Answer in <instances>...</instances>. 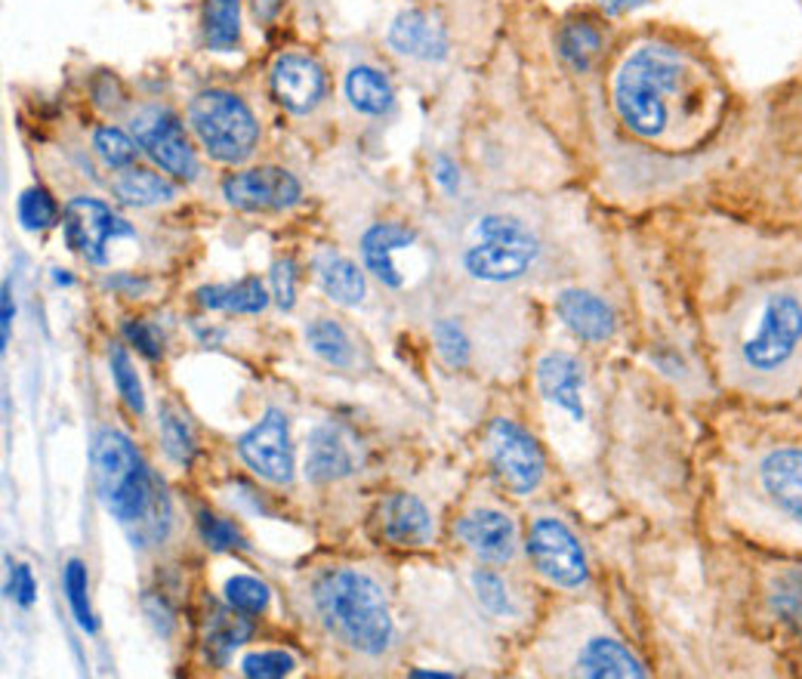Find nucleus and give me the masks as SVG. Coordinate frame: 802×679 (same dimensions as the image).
<instances>
[{
	"mask_svg": "<svg viewBox=\"0 0 802 679\" xmlns=\"http://www.w3.org/2000/svg\"><path fill=\"white\" fill-rule=\"evenodd\" d=\"M722 349L726 374L753 399L802 392V254L753 250V275L726 316Z\"/></svg>",
	"mask_w": 802,
	"mask_h": 679,
	"instance_id": "1",
	"label": "nucleus"
},
{
	"mask_svg": "<svg viewBox=\"0 0 802 679\" xmlns=\"http://www.w3.org/2000/svg\"><path fill=\"white\" fill-rule=\"evenodd\" d=\"M93 482L105 510L127 528L133 544L152 547L164 541L171 528L167 494L127 435L117 430H102L96 435Z\"/></svg>",
	"mask_w": 802,
	"mask_h": 679,
	"instance_id": "2",
	"label": "nucleus"
},
{
	"mask_svg": "<svg viewBox=\"0 0 802 679\" xmlns=\"http://www.w3.org/2000/svg\"><path fill=\"white\" fill-rule=\"evenodd\" d=\"M753 535L802 547V439L753 442L741 466Z\"/></svg>",
	"mask_w": 802,
	"mask_h": 679,
	"instance_id": "3",
	"label": "nucleus"
},
{
	"mask_svg": "<svg viewBox=\"0 0 802 679\" xmlns=\"http://www.w3.org/2000/svg\"><path fill=\"white\" fill-rule=\"evenodd\" d=\"M686 72L682 53L667 44H645L624 59L615 78L617 117L642 140H658L670 124V96Z\"/></svg>",
	"mask_w": 802,
	"mask_h": 679,
	"instance_id": "4",
	"label": "nucleus"
},
{
	"mask_svg": "<svg viewBox=\"0 0 802 679\" xmlns=\"http://www.w3.org/2000/svg\"><path fill=\"white\" fill-rule=\"evenodd\" d=\"M316 606L321 621L349 649L380 655L392 642V618L380 587L352 568L328 572L316 584Z\"/></svg>",
	"mask_w": 802,
	"mask_h": 679,
	"instance_id": "5",
	"label": "nucleus"
},
{
	"mask_svg": "<svg viewBox=\"0 0 802 679\" xmlns=\"http://www.w3.org/2000/svg\"><path fill=\"white\" fill-rule=\"evenodd\" d=\"M473 247H466L463 266L466 272L479 281L503 285L516 281L531 272V266L541 257V241L537 235L516 217L506 214H487L475 226Z\"/></svg>",
	"mask_w": 802,
	"mask_h": 679,
	"instance_id": "6",
	"label": "nucleus"
},
{
	"mask_svg": "<svg viewBox=\"0 0 802 679\" xmlns=\"http://www.w3.org/2000/svg\"><path fill=\"white\" fill-rule=\"evenodd\" d=\"M188 124L207 148V155L223 164L247 161L259 140L257 117L229 90L198 93L188 105Z\"/></svg>",
	"mask_w": 802,
	"mask_h": 679,
	"instance_id": "7",
	"label": "nucleus"
},
{
	"mask_svg": "<svg viewBox=\"0 0 802 679\" xmlns=\"http://www.w3.org/2000/svg\"><path fill=\"white\" fill-rule=\"evenodd\" d=\"M487 445H491V466L510 492L525 497L541 488L546 476V457L534 435L525 433L513 420L497 418L487 430Z\"/></svg>",
	"mask_w": 802,
	"mask_h": 679,
	"instance_id": "8",
	"label": "nucleus"
},
{
	"mask_svg": "<svg viewBox=\"0 0 802 679\" xmlns=\"http://www.w3.org/2000/svg\"><path fill=\"white\" fill-rule=\"evenodd\" d=\"M525 547H528V559L534 563V568L549 584H556L562 590H577V587L587 584V556H584L580 541L572 535V528L565 522L541 516L531 525Z\"/></svg>",
	"mask_w": 802,
	"mask_h": 679,
	"instance_id": "9",
	"label": "nucleus"
},
{
	"mask_svg": "<svg viewBox=\"0 0 802 679\" xmlns=\"http://www.w3.org/2000/svg\"><path fill=\"white\" fill-rule=\"evenodd\" d=\"M133 136L148 158L161 164L167 174L176 179L192 183L198 176V158L195 148L188 145L186 131L179 124V117L173 115L171 109L161 105H148L140 115L133 117Z\"/></svg>",
	"mask_w": 802,
	"mask_h": 679,
	"instance_id": "10",
	"label": "nucleus"
},
{
	"mask_svg": "<svg viewBox=\"0 0 802 679\" xmlns=\"http://www.w3.org/2000/svg\"><path fill=\"white\" fill-rule=\"evenodd\" d=\"M65 241L74 254H81L90 263H105V250L115 238H133L136 232L127 219L117 217L109 204L96 198H74L62 214Z\"/></svg>",
	"mask_w": 802,
	"mask_h": 679,
	"instance_id": "11",
	"label": "nucleus"
},
{
	"mask_svg": "<svg viewBox=\"0 0 802 679\" xmlns=\"http://www.w3.org/2000/svg\"><path fill=\"white\" fill-rule=\"evenodd\" d=\"M238 454L259 479L273 485H287L294 479V449L285 414L278 408L266 411L257 426H250L238 439Z\"/></svg>",
	"mask_w": 802,
	"mask_h": 679,
	"instance_id": "12",
	"label": "nucleus"
},
{
	"mask_svg": "<svg viewBox=\"0 0 802 679\" xmlns=\"http://www.w3.org/2000/svg\"><path fill=\"white\" fill-rule=\"evenodd\" d=\"M223 195L238 210H285L300 202L302 188L297 176L281 167H257L226 176Z\"/></svg>",
	"mask_w": 802,
	"mask_h": 679,
	"instance_id": "13",
	"label": "nucleus"
},
{
	"mask_svg": "<svg viewBox=\"0 0 802 679\" xmlns=\"http://www.w3.org/2000/svg\"><path fill=\"white\" fill-rule=\"evenodd\" d=\"M273 96L287 112L306 115L325 96V72L316 59L300 53H285L273 65Z\"/></svg>",
	"mask_w": 802,
	"mask_h": 679,
	"instance_id": "14",
	"label": "nucleus"
},
{
	"mask_svg": "<svg viewBox=\"0 0 802 679\" xmlns=\"http://www.w3.org/2000/svg\"><path fill=\"white\" fill-rule=\"evenodd\" d=\"M460 541L485 563H510L518 549V528L501 510H473L457 525Z\"/></svg>",
	"mask_w": 802,
	"mask_h": 679,
	"instance_id": "15",
	"label": "nucleus"
},
{
	"mask_svg": "<svg viewBox=\"0 0 802 679\" xmlns=\"http://www.w3.org/2000/svg\"><path fill=\"white\" fill-rule=\"evenodd\" d=\"M359 470V445L337 423H321L309 435L306 476L312 482H337Z\"/></svg>",
	"mask_w": 802,
	"mask_h": 679,
	"instance_id": "16",
	"label": "nucleus"
},
{
	"mask_svg": "<svg viewBox=\"0 0 802 679\" xmlns=\"http://www.w3.org/2000/svg\"><path fill=\"white\" fill-rule=\"evenodd\" d=\"M389 44L401 56L420 59V62H442L451 50L444 25L426 10H404L389 25Z\"/></svg>",
	"mask_w": 802,
	"mask_h": 679,
	"instance_id": "17",
	"label": "nucleus"
},
{
	"mask_svg": "<svg viewBox=\"0 0 802 679\" xmlns=\"http://www.w3.org/2000/svg\"><path fill=\"white\" fill-rule=\"evenodd\" d=\"M537 387L546 402L568 411L577 423L587 418L584 408V364L572 352H546L537 362Z\"/></svg>",
	"mask_w": 802,
	"mask_h": 679,
	"instance_id": "18",
	"label": "nucleus"
},
{
	"mask_svg": "<svg viewBox=\"0 0 802 679\" xmlns=\"http://www.w3.org/2000/svg\"><path fill=\"white\" fill-rule=\"evenodd\" d=\"M556 316L565 321V328L574 337H580L587 343H605L617 328L615 309L589 290H562L556 297Z\"/></svg>",
	"mask_w": 802,
	"mask_h": 679,
	"instance_id": "19",
	"label": "nucleus"
},
{
	"mask_svg": "<svg viewBox=\"0 0 802 679\" xmlns=\"http://www.w3.org/2000/svg\"><path fill=\"white\" fill-rule=\"evenodd\" d=\"M380 532L399 547H420L432 537V516L414 494H392L380 504Z\"/></svg>",
	"mask_w": 802,
	"mask_h": 679,
	"instance_id": "20",
	"label": "nucleus"
},
{
	"mask_svg": "<svg viewBox=\"0 0 802 679\" xmlns=\"http://www.w3.org/2000/svg\"><path fill=\"white\" fill-rule=\"evenodd\" d=\"M408 245H414V232L404 229L399 223H377L371 229L364 232L361 238V257L364 266L371 269L383 285L389 288H401L404 285V275L395 266V250H404Z\"/></svg>",
	"mask_w": 802,
	"mask_h": 679,
	"instance_id": "21",
	"label": "nucleus"
},
{
	"mask_svg": "<svg viewBox=\"0 0 802 679\" xmlns=\"http://www.w3.org/2000/svg\"><path fill=\"white\" fill-rule=\"evenodd\" d=\"M577 670L584 677H645L642 661L624 642L611 636H593L577 655Z\"/></svg>",
	"mask_w": 802,
	"mask_h": 679,
	"instance_id": "22",
	"label": "nucleus"
},
{
	"mask_svg": "<svg viewBox=\"0 0 802 679\" xmlns=\"http://www.w3.org/2000/svg\"><path fill=\"white\" fill-rule=\"evenodd\" d=\"M316 272L321 288L330 300L343 306H356L364 300V275L352 260H346L337 250H318Z\"/></svg>",
	"mask_w": 802,
	"mask_h": 679,
	"instance_id": "23",
	"label": "nucleus"
},
{
	"mask_svg": "<svg viewBox=\"0 0 802 679\" xmlns=\"http://www.w3.org/2000/svg\"><path fill=\"white\" fill-rule=\"evenodd\" d=\"M198 304L204 309H223V312H263L269 306V294L263 288L257 275H247L235 285H207L198 290Z\"/></svg>",
	"mask_w": 802,
	"mask_h": 679,
	"instance_id": "24",
	"label": "nucleus"
},
{
	"mask_svg": "<svg viewBox=\"0 0 802 679\" xmlns=\"http://www.w3.org/2000/svg\"><path fill=\"white\" fill-rule=\"evenodd\" d=\"M346 96L361 115H387L392 102H395L389 78L371 65H356L352 72L346 74Z\"/></svg>",
	"mask_w": 802,
	"mask_h": 679,
	"instance_id": "25",
	"label": "nucleus"
},
{
	"mask_svg": "<svg viewBox=\"0 0 802 679\" xmlns=\"http://www.w3.org/2000/svg\"><path fill=\"white\" fill-rule=\"evenodd\" d=\"M241 41V0H204V44L232 53Z\"/></svg>",
	"mask_w": 802,
	"mask_h": 679,
	"instance_id": "26",
	"label": "nucleus"
},
{
	"mask_svg": "<svg viewBox=\"0 0 802 679\" xmlns=\"http://www.w3.org/2000/svg\"><path fill=\"white\" fill-rule=\"evenodd\" d=\"M112 188H115V195L121 202L136 204V207L173 202V195H176V188L164 176H158L155 171H145V167H124L115 176Z\"/></svg>",
	"mask_w": 802,
	"mask_h": 679,
	"instance_id": "27",
	"label": "nucleus"
},
{
	"mask_svg": "<svg viewBox=\"0 0 802 679\" xmlns=\"http://www.w3.org/2000/svg\"><path fill=\"white\" fill-rule=\"evenodd\" d=\"M556 50L574 72H589L602 53L599 29L589 22H565L556 34Z\"/></svg>",
	"mask_w": 802,
	"mask_h": 679,
	"instance_id": "28",
	"label": "nucleus"
},
{
	"mask_svg": "<svg viewBox=\"0 0 802 679\" xmlns=\"http://www.w3.org/2000/svg\"><path fill=\"white\" fill-rule=\"evenodd\" d=\"M247 636H250V624L238 618L235 608L232 611L214 608V615L207 621V658L214 665H226L232 651L247 642Z\"/></svg>",
	"mask_w": 802,
	"mask_h": 679,
	"instance_id": "29",
	"label": "nucleus"
},
{
	"mask_svg": "<svg viewBox=\"0 0 802 679\" xmlns=\"http://www.w3.org/2000/svg\"><path fill=\"white\" fill-rule=\"evenodd\" d=\"M306 340H309V347H312L318 359H325V362L333 364V368H349V364L356 362V352H352L349 337H346L343 328H340L337 321H330V318L312 321V325L306 328Z\"/></svg>",
	"mask_w": 802,
	"mask_h": 679,
	"instance_id": "30",
	"label": "nucleus"
},
{
	"mask_svg": "<svg viewBox=\"0 0 802 679\" xmlns=\"http://www.w3.org/2000/svg\"><path fill=\"white\" fill-rule=\"evenodd\" d=\"M62 587H65V599L72 606V615L78 627L84 634H96V618H93V608H90V587H86V568L81 559H72L65 565V575H62Z\"/></svg>",
	"mask_w": 802,
	"mask_h": 679,
	"instance_id": "31",
	"label": "nucleus"
},
{
	"mask_svg": "<svg viewBox=\"0 0 802 679\" xmlns=\"http://www.w3.org/2000/svg\"><path fill=\"white\" fill-rule=\"evenodd\" d=\"M432 337H435L439 356H442L451 368H466V364H470V359H473V343H470L466 331L460 328V321H454V318H439V321L432 325Z\"/></svg>",
	"mask_w": 802,
	"mask_h": 679,
	"instance_id": "32",
	"label": "nucleus"
},
{
	"mask_svg": "<svg viewBox=\"0 0 802 679\" xmlns=\"http://www.w3.org/2000/svg\"><path fill=\"white\" fill-rule=\"evenodd\" d=\"M16 210H19V223L29 232L50 229V226H56L59 219V207L53 202V195L41 186L25 188L19 195V207Z\"/></svg>",
	"mask_w": 802,
	"mask_h": 679,
	"instance_id": "33",
	"label": "nucleus"
},
{
	"mask_svg": "<svg viewBox=\"0 0 802 679\" xmlns=\"http://www.w3.org/2000/svg\"><path fill=\"white\" fill-rule=\"evenodd\" d=\"M109 364H112V377H115V387L121 392V399L127 402V408L133 414H143L145 411V395H143V383L140 377L133 371V362H130L127 349L124 347H112L109 352Z\"/></svg>",
	"mask_w": 802,
	"mask_h": 679,
	"instance_id": "34",
	"label": "nucleus"
},
{
	"mask_svg": "<svg viewBox=\"0 0 802 679\" xmlns=\"http://www.w3.org/2000/svg\"><path fill=\"white\" fill-rule=\"evenodd\" d=\"M226 603L241 615H259L269 606V587L250 575H235L226 580Z\"/></svg>",
	"mask_w": 802,
	"mask_h": 679,
	"instance_id": "35",
	"label": "nucleus"
},
{
	"mask_svg": "<svg viewBox=\"0 0 802 679\" xmlns=\"http://www.w3.org/2000/svg\"><path fill=\"white\" fill-rule=\"evenodd\" d=\"M140 143H133L127 133L117 131V127H100L93 133V148L100 152V158L112 167V171H124V167H133L136 161V148Z\"/></svg>",
	"mask_w": 802,
	"mask_h": 679,
	"instance_id": "36",
	"label": "nucleus"
},
{
	"mask_svg": "<svg viewBox=\"0 0 802 679\" xmlns=\"http://www.w3.org/2000/svg\"><path fill=\"white\" fill-rule=\"evenodd\" d=\"M473 590L475 596H479L482 608H487L491 615H497V618L516 615L513 596L506 590L501 575H494V572H487V568H479V572H473Z\"/></svg>",
	"mask_w": 802,
	"mask_h": 679,
	"instance_id": "37",
	"label": "nucleus"
},
{
	"mask_svg": "<svg viewBox=\"0 0 802 679\" xmlns=\"http://www.w3.org/2000/svg\"><path fill=\"white\" fill-rule=\"evenodd\" d=\"M161 439H164V449L176 463H192L195 457V435L188 430L186 418H179L176 411H164L161 414Z\"/></svg>",
	"mask_w": 802,
	"mask_h": 679,
	"instance_id": "38",
	"label": "nucleus"
},
{
	"mask_svg": "<svg viewBox=\"0 0 802 679\" xmlns=\"http://www.w3.org/2000/svg\"><path fill=\"white\" fill-rule=\"evenodd\" d=\"M198 532H200V541H204V544H207L210 549H216V553H229V549L247 547V544H244L241 532H238L229 519L214 516V513H200Z\"/></svg>",
	"mask_w": 802,
	"mask_h": 679,
	"instance_id": "39",
	"label": "nucleus"
},
{
	"mask_svg": "<svg viewBox=\"0 0 802 679\" xmlns=\"http://www.w3.org/2000/svg\"><path fill=\"white\" fill-rule=\"evenodd\" d=\"M241 673L250 679H275L294 673V658L287 651L269 649V651H254L241 661Z\"/></svg>",
	"mask_w": 802,
	"mask_h": 679,
	"instance_id": "40",
	"label": "nucleus"
},
{
	"mask_svg": "<svg viewBox=\"0 0 802 679\" xmlns=\"http://www.w3.org/2000/svg\"><path fill=\"white\" fill-rule=\"evenodd\" d=\"M772 603L784 621L796 624L802 630V580L796 575H784V578L778 580Z\"/></svg>",
	"mask_w": 802,
	"mask_h": 679,
	"instance_id": "41",
	"label": "nucleus"
},
{
	"mask_svg": "<svg viewBox=\"0 0 802 679\" xmlns=\"http://www.w3.org/2000/svg\"><path fill=\"white\" fill-rule=\"evenodd\" d=\"M124 337L143 352L145 359H161L164 356V340H161L158 328L148 325V321H127L124 325Z\"/></svg>",
	"mask_w": 802,
	"mask_h": 679,
	"instance_id": "42",
	"label": "nucleus"
},
{
	"mask_svg": "<svg viewBox=\"0 0 802 679\" xmlns=\"http://www.w3.org/2000/svg\"><path fill=\"white\" fill-rule=\"evenodd\" d=\"M273 290L281 309H294V300H297V266H294L290 257L273 266Z\"/></svg>",
	"mask_w": 802,
	"mask_h": 679,
	"instance_id": "43",
	"label": "nucleus"
},
{
	"mask_svg": "<svg viewBox=\"0 0 802 679\" xmlns=\"http://www.w3.org/2000/svg\"><path fill=\"white\" fill-rule=\"evenodd\" d=\"M7 596L16 599L19 606H31L34 596H38V584H34V575H31L29 565H13L10 572V584H7Z\"/></svg>",
	"mask_w": 802,
	"mask_h": 679,
	"instance_id": "44",
	"label": "nucleus"
},
{
	"mask_svg": "<svg viewBox=\"0 0 802 679\" xmlns=\"http://www.w3.org/2000/svg\"><path fill=\"white\" fill-rule=\"evenodd\" d=\"M10 331H13V290H10V281H3V294H0V349L10 347Z\"/></svg>",
	"mask_w": 802,
	"mask_h": 679,
	"instance_id": "45",
	"label": "nucleus"
},
{
	"mask_svg": "<svg viewBox=\"0 0 802 679\" xmlns=\"http://www.w3.org/2000/svg\"><path fill=\"white\" fill-rule=\"evenodd\" d=\"M435 183H439L448 195H454L460 188L457 164L448 158V155H439V158H435Z\"/></svg>",
	"mask_w": 802,
	"mask_h": 679,
	"instance_id": "46",
	"label": "nucleus"
},
{
	"mask_svg": "<svg viewBox=\"0 0 802 679\" xmlns=\"http://www.w3.org/2000/svg\"><path fill=\"white\" fill-rule=\"evenodd\" d=\"M599 3L608 13H624V10H633V7H642L648 0H599Z\"/></svg>",
	"mask_w": 802,
	"mask_h": 679,
	"instance_id": "47",
	"label": "nucleus"
},
{
	"mask_svg": "<svg viewBox=\"0 0 802 679\" xmlns=\"http://www.w3.org/2000/svg\"><path fill=\"white\" fill-rule=\"evenodd\" d=\"M56 281H59V285H72V275H62L56 269Z\"/></svg>",
	"mask_w": 802,
	"mask_h": 679,
	"instance_id": "48",
	"label": "nucleus"
}]
</instances>
